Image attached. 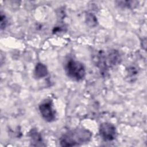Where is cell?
Returning <instances> with one entry per match:
<instances>
[{
  "instance_id": "6da1fadb",
  "label": "cell",
  "mask_w": 147,
  "mask_h": 147,
  "mask_svg": "<svg viewBox=\"0 0 147 147\" xmlns=\"http://www.w3.org/2000/svg\"><path fill=\"white\" fill-rule=\"evenodd\" d=\"M91 137L92 133L90 130L84 128L75 129L61 136L60 144L62 146H78L87 143Z\"/></svg>"
},
{
  "instance_id": "7a4b0ae2",
  "label": "cell",
  "mask_w": 147,
  "mask_h": 147,
  "mask_svg": "<svg viewBox=\"0 0 147 147\" xmlns=\"http://www.w3.org/2000/svg\"><path fill=\"white\" fill-rule=\"evenodd\" d=\"M67 75L75 81L82 80L86 75V69L84 65L79 61L73 59L68 60L64 66Z\"/></svg>"
},
{
  "instance_id": "3957f363",
  "label": "cell",
  "mask_w": 147,
  "mask_h": 147,
  "mask_svg": "<svg viewBox=\"0 0 147 147\" xmlns=\"http://www.w3.org/2000/svg\"><path fill=\"white\" fill-rule=\"evenodd\" d=\"M39 110L42 117L46 121L51 122L56 119V111L52 100L45 99L41 102L39 105Z\"/></svg>"
},
{
  "instance_id": "277c9868",
  "label": "cell",
  "mask_w": 147,
  "mask_h": 147,
  "mask_svg": "<svg viewBox=\"0 0 147 147\" xmlns=\"http://www.w3.org/2000/svg\"><path fill=\"white\" fill-rule=\"evenodd\" d=\"M99 134L100 137L105 141H113L117 136L116 128L112 123L103 122L100 125Z\"/></svg>"
},
{
  "instance_id": "5b68a950",
  "label": "cell",
  "mask_w": 147,
  "mask_h": 147,
  "mask_svg": "<svg viewBox=\"0 0 147 147\" xmlns=\"http://www.w3.org/2000/svg\"><path fill=\"white\" fill-rule=\"evenodd\" d=\"M95 61L96 66L99 68L100 72L102 75H106L109 70V65L107 64L106 56L103 51L99 52L95 56Z\"/></svg>"
},
{
  "instance_id": "8992f818",
  "label": "cell",
  "mask_w": 147,
  "mask_h": 147,
  "mask_svg": "<svg viewBox=\"0 0 147 147\" xmlns=\"http://www.w3.org/2000/svg\"><path fill=\"white\" fill-rule=\"evenodd\" d=\"M29 136L31 140V143L33 146H44L42 137L40 133L35 129H32L29 133Z\"/></svg>"
},
{
  "instance_id": "52a82bcc",
  "label": "cell",
  "mask_w": 147,
  "mask_h": 147,
  "mask_svg": "<svg viewBox=\"0 0 147 147\" xmlns=\"http://www.w3.org/2000/svg\"><path fill=\"white\" fill-rule=\"evenodd\" d=\"M107 61L109 63V67L115 66L118 64L121 60V57L119 52L116 50H111L109 53L108 56H106Z\"/></svg>"
},
{
  "instance_id": "ba28073f",
  "label": "cell",
  "mask_w": 147,
  "mask_h": 147,
  "mask_svg": "<svg viewBox=\"0 0 147 147\" xmlns=\"http://www.w3.org/2000/svg\"><path fill=\"white\" fill-rule=\"evenodd\" d=\"M34 76L36 78L40 79L45 77L48 74L47 67L42 63H37L34 69Z\"/></svg>"
},
{
  "instance_id": "9c48e42d",
  "label": "cell",
  "mask_w": 147,
  "mask_h": 147,
  "mask_svg": "<svg viewBox=\"0 0 147 147\" xmlns=\"http://www.w3.org/2000/svg\"><path fill=\"white\" fill-rule=\"evenodd\" d=\"M117 5L121 7L124 8H132L134 7L135 5H137V1H117Z\"/></svg>"
},
{
  "instance_id": "30bf717a",
  "label": "cell",
  "mask_w": 147,
  "mask_h": 147,
  "mask_svg": "<svg viewBox=\"0 0 147 147\" xmlns=\"http://www.w3.org/2000/svg\"><path fill=\"white\" fill-rule=\"evenodd\" d=\"M86 22L88 26L94 27L97 24V19L94 14L91 13H88L86 15Z\"/></svg>"
},
{
  "instance_id": "8fae6325",
  "label": "cell",
  "mask_w": 147,
  "mask_h": 147,
  "mask_svg": "<svg viewBox=\"0 0 147 147\" xmlns=\"http://www.w3.org/2000/svg\"><path fill=\"white\" fill-rule=\"evenodd\" d=\"M1 29L2 30L5 29L7 24V20L5 15L3 14L2 13H1Z\"/></svg>"
}]
</instances>
